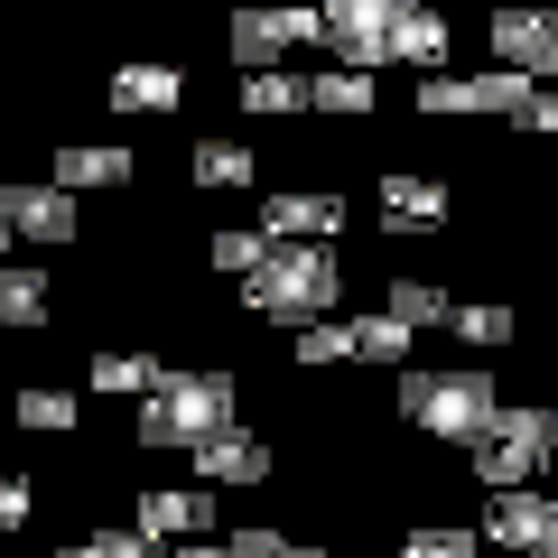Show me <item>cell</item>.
I'll list each match as a JSON object with an SVG mask.
<instances>
[{"instance_id":"obj_1","label":"cell","mask_w":558,"mask_h":558,"mask_svg":"<svg viewBox=\"0 0 558 558\" xmlns=\"http://www.w3.org/2000/svg\"><path fill=\"white\" fill-rule=\"evenodd\" d=\"M242 299H252V317H270V326H326V307L344 299V270H336L326 242H270L260 270L242 279Z\"/></svg>"},{"instance_id":"obj_2","label":"cell","mask_w":558,"mask_h":558,"mask_svg":"<svg viewBox=\"0 0 558 558\" xmlns=\"http://www.w3.org/2000/svg\"><path fill=\"white\" fill-rule=\"evenodd\" d=\"M233 428V373H159V391L140 400V447H186Z\"/></svg>"},{"instance_id":"obj_3","label":"cell","mask_w":558,"mask_h":558,"mask_svg":"<svg viewBox=\"0 0 558 558\" xmlns=\"http://www.w3.org/2000/svg\"><path fill=\"white\" fill-rule=\"evenodd\" d=\"M400 410H410L428 438L475 447L484 428H494L502 400H494V373H465V363H457V373H418V363H410V373H400Z\"/></svg>"},{"instance_id":"obj_4","label":"cell","mask_w":558,"mask_h":558,"mask_svg":"<svg viewBox=\"0 0 558 558\" xmlns=\"http://www.w3.org/2000/svg\"><path fill=\"white\" fill-rule=\"evenodd\" d=\"M549 457H558V410H494V428L475 438V475L494 494H531Z\"/></svg>"},{"instance_id":"obj_5","label":"cell","mask_w":558,"mask_h":558,"mask_svg":"<svg viewBox=\"0 0 558 558\" xmlns=\"http://www.w3.org/2000/svg\"><path fill=\"white\" fill-rule=\"evenodd\" d=\"M391 20H400V0H326L317 38L336 47L354 75H373V65H391Z\"/></svg>"},{"instance_id":"obj_6","label":"cell","mask_w":558,"mask_h":558,"mask_svg":"<svg viewBox=\"0 0 558 558\" xmlns=\"http://www.w3.org/2000/svg\"><path fill=\"white\" fill-rule=\"evenodd\" d=\"M0 223H10V233H28V242H75V233H84L75 196H65V186H47V178L0 186Z\"/></svg>"},{"instance_id":"obj_7","label":"cell","mask_w":558,"mask_h":558,"mask_svg":"<svg viewBox=\"0 0 558 558\" xmlns=\"http://www.w3.org/2000/svg\"><path fill=\"white\" fill-rule=\"evenodd\" d=\"M494 57L512 75H558V10H494Z\"/></svg>"},{"instance_id":"obj_8","label":"cell","mask_w":558,"mask_h":558,"mask_svg":"<svg viewBox=\"0 0 558 558\" xmlns=\"http://www.w3.org/2000/svg\"><path fill=\"white\" fill-rule=\"evenodd\" d=\"M317 38V10H242L233 20V57L252 65V75H270L289 47H307Z\"/></svg>"},{"instance_id":"obj_9","label":"cell","mask_w":558,"mask_h":558,"mask_svg":"<svg viewBox=\"0 0 558 558\" xmlns=\"http://www.w3.org/2000/svg\"><path fill=\"white\" fill-rule=\"evenodd\" d=\"M344 233V196H270L260 205V242H336Z\"/></svg>"},{"instance_id":"obj_10","label":"cell","mask_w":558,"mask_h":558,"mask_svg":"<svg viewBox=\"0 0 558 558\" xmlns=\"http://www.w3.org/2000/svg\"><path fill=\"white\" fill-rule=\"evenodd\" d=\"M196 475H205V484H270V438L233 418L223 438H205V447H196Z\"/></svg>"},{"instance_id":"obj_11","label":"cell","mask_w":558,"mask_h":558,"mask_svg":"<svg viewBox=\"0 0 558 558\" xmlns=\"http://www.w3.org/2000/svg\"><path fill=\"white\" fill-rule=\"evenodd\" d=\"M205 521H215L205 484H196V494H178V484H168V494H140V521H131V531L159 549V539H205Z\"/></svg>"},{"instance_id":"obj_12","label":"cell","mask_w":558,"mask_h":558,"mask_svg":"<svg viewBox=\"0 0 558 558\" xmlns=\"http://www.w3.org/2000/svg\"><path fill=\"white\" fill-rule=\"evenodd\" d=\"M47 186H65V196H84V186H131V149H112V140H65Z\"/></svg>"},{"instance_id":"obj_13","label":"cell","mask_w":558,"mask_h":558,"mask_svg":"<svg viewBox=\"0 0 558 558\" xmlns=\"http://www.w3.org/2000/svg\"><path fill=\"white\" fill-rule=\"evenodd\" d=\"M381 215H391V233H438L447 223V186L438 178H381Z\"/></svg>"},{"instance_id":"obj_14","label":"cell","mask_w":558,"mask_h":558,"mask_svg":"<svg viewBox=\"0 0 558 558\" xmlns=\"http://www.w3.org/2000/svg\"><path fill=\"white\" fill-rule=\"evenodd\" d=\"M102 94H112V112H178L186 84H178V65H121Z\"/></svg>"},{"instance_id":"obj_15","label":"cell","mask_w":558,"mask_h":558,"mask_svg":"<svg viewBox=\"0 0 558 558\" xmlns=\"http://www.w3.org/2000/svg\"><path fill=\"white\" fill-rule=\"evenodd\" d=\"M549 521H558V502H539V494H494V549H521V558H531L539 539H549Z\"/></svg>"},{"instance_id":"obj_16","label":"cell","mask_w":558,"mask_h":558,"mask_svg":"<svg viewBox=\"0 0 558 558\" xmlns=\"http://www.w3.org/2000/svg\"><path fill=\"white\" fill-rule=\"evenodd\" d=\"M391 57L428 75V65L447 57V20H438V10H400V20H391Z\"/></svg>"},{"instance_id":"obj_17","label":"cell","mask_w":558,"mask_h":558,"mask_svg":"<svg viewBox=\"0 0 558 558\" xmlns=\"http://www.w3.org/2000/svg\"><path fill=\"white\" fill-rule=\"evenodd\" d=\"M344 344H354V363L410 373V326H391V317H354V326H344Z\"/></svg>"},{"instance_id":"obj_18","label":"cell","mask_w":558,"mask_h":558,"mask_svg":"<svg viewBox=\"0 0 558 558\" xmlns=\"http://www.w3.org/2000/svg\"><path fill=\"white\" fill-rule=\"evenodd\" d=\"M159 373H168L159 354H94V391H112V400H149Z\"/></svg>"},{"instance_id":"obj_19","label":"cell","mask_w":558,"mask_h":558,"mask_svg":"<svg viewBox=\"0 0 558 558\" xmlns=\"http://www.w3.org/2000/svg\"><path fill=\"white\" fill-rule=\"evenodd\" d=\"M186 178L196 186H252V149L242 140H196L186 149Z\"/></svg>"},{"instance_id":"obj_20","label":"cell","mask_w":558,"mask_h":558,"mask_svg":"<svg viewBox=\"0 0 558 558\" xmlns=\"http://www.w3.org/2000/svg\"><path fill=\"white\" fill-rule=\"evenodd\" d=\"M381 317H391V326H410V336H418V326H447V317H457V299H447V289H428V279H400Z\"/></svg>"},{"instance_id":"obj_21","label":"cell","mask_w":558,"mask_h":558,"mask_svg":"<svg viewBox=\"0 0 558 558\" xmlns=\"http://www.w3.org/2000/svg\"><path fill=\"white\" fill-rule=\"evenodd\" d=\"M47 270H0V326H47Z\"/></svg>"},{"instance_id":"obj_22","label":"cell","mask_w":558,"mask_h":558,"mask_svg":"<svg viewBox=\"0 0 558 558\" xmlns=\"http://www.w3.org/2000/svg\"><path fill=\"white\" fill-rule=\"evenodd\" d=\"M75 410H84V400L75 391H47V381H28V391H20V428H38V438H65Z\"/></svg>"},{"instance_id":"obj_23","label":"cell","mask_w":558,"mask_h":558,"mask_svg":"<svg viewBox=\"0 0 558 558\" xmlns=\"http://www.w3.org/2000/svg\"><path fill=\"white\" fill-rule=\"evenodd\" d=\"M307 102H317V112H373V75H354V65L307 75Z\"/></svg>"},{"instance_id":"obj_24","label":"cell","mask_w":558,"mask_h":558,"mask_svg":"<svg viewBox=\"0 0 558 558\" xmlns=\"http://www.w3.org/2000/svg\"><path fill=\"white\" fill-rule=\"evenodd\" d=\"M447 326H457L465 344H512V307H502V299H457Z\"/></svg>"},{"instance_id":"obj_25","label":"cell","mask_w":558,"mask_h":558,"mask_svg":"<svg viewBox=\"0 0 558 558\" xmlns=\"http://www.w3.org/2000/svg\"><path fill=\"white\" fill-rule=\"evenodd\" d=\"M465 84H475V112H502V121H521V102L539 94V84L512 75V65H502V75H465Z\"/></svg>"},{"instance_id":"obj_26","label":"cell","mask_w":558,"mask_h":558,"mask_svg":"<svg viewBox=\"0 0 558 558\" xmlns=\"http://www.w3.org/2000/svg\"><path fill=\"white\" fill-rule=\"evenodd\" d=\"M299 102H307V84L279 75V65L270 75H242V112H299Z\"/></svg>"},{"instance_id":"obj_27","label":"cell","mask_w":558,"mask_h":558,"mask_svg":"<svg viewBox=\"0 0 558 558\" xmlns=\"http://www.w3.org/2000/svg\"><path fill=\"white\" fill-rule=\"evenodd\" d=\"M260 252H270V242H260V223H223V233H215V270H233V279H252Z\"/></svg>"},{"instance_id":"obj_28","label":"cell","mask_w":558,"mask_h":558,"mask_svg":"<svg viewBox=\"0 0 558 558\" xmlns=\"http://www.w3.org/2000/svg\"><path fill=\"white\" fill-rule=\"evenodd\" d=\"M418 112H428V121L475 112V84H465V75H418Z\"/></svg>"},{"instance_id":"obj_29","label":"cell","mask_w":558,"mask_h":558,"mask_svg":"<svg viewBox=\"0 0 558 558\" xmlns=\"http://www.w3.org/2000/svg\"><path fill=\"white\" fill-rule=\"evenodd\" d=\"M400 558H475V531H457V521H418Z\"/></svg>"},{"instance_id":"obj_30","label":"cell","mask_w":558,"mask_h":558,"mask_svg":"<svg viewBox=\"0 0 558 558\" xmlns=\"http://www.w3.org/2000/svg\"><path fill=\"white\" fill-rule=\"evenodd\" d=\"M299 363H354V344H344V317L299 326Z\"/></svg>"},{"instance_id":"obj_31","label":"cell","mask_w":558,"mask_h":558,"mask_svg":"<svg viewBox=\"0 0 558 558\" xmlns=\"http://www.w3.org/2000/svg\"><path fill=\"white\" fill-rule=\"evenodd\" d=\"M65 558H159V549H149V539H140V531H121V521H112V531L75 539V549H65Z\"/></svg>"},{"instance_id":"obj_32","label":"cell","mask_w":558,"mask_h":558,"mask_svg":"<svg viewBox=\"0 0 558 558\" xmlns=\"http://www.w3.org/2000/svg\"><path fill=\"white\" fill-rule=\"evenodd\" d=\"M28 512H38V484H28V475H0V539L28 531Z\"/></svg>"},{"instance_id":"obj_33","label":"cell","mask_w":558,"mask_h":558,"mask_svg":"<svg viewBox=\"0 0 558 558\" xmlns=\"http://www.w3.org/2000/svg\"><path fill=\"white\" fill-rule=\"evenodd\" d=\"M521 131H558V94H549V84H539V94L521 102Z\"/></svg>"},{"instance_id":"obj_34","label":"cell","mask_w":558,"mask_h":558,"mask_svg":"<svg viewBox=\"0 0 558 558\" xmlns=\"http://www.w3.org/2000/svg\"><path fill=\"white\" fill-rule=\"evenodd\" d=\"M178 558H223V549H215V539H186V549H178Z\"/></svg>"},{"instance_id":"obj_35","label":"cell","mask_w":558,"mask_h":558,"mask_svg":"<svg viewBox=\"0 0 558 558\" xmlns=\"http://www.w3.org/2000/svg\"><path fill=\"white\" fill-rule=\"evenodd\" d=\"M531 558H558V521H549V539H539V549H531Z\"/></svg>"},{"instance_id":"obj_36","label":"cell","mask_w":558,"mask_h":558,"mask_svg":"<svg viewBox=\"0 0 558 558\" xmlns=\"http://www.w3.org/2000/svg\"><path fill=\"white\" fill-rule=\"evenodd\" d=\"M0 242H10V223H0Z\"/></svg>"}]
</instances>
